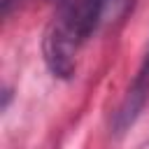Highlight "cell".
Returning <instances> with one entry per match:
<instances>
[{
    "mask_svg": "<svg viewBox=\"0 0 149 149\" xmlns=\"http://www.w3.org/2000/svg\"><path fill=\"white\" fill-rule=\"evenodd\" d=\"M107 21V0H68L49 23L42 54L54 77L68 79L77 70V54L84 42Z\"/></svg>",
    "mask_w": 149,
    "mask_h": 149,
    "instance_id": "1",
    "label": "cell"
},
{
    "mask_svg": "<svg viewBox=\"0 0 149 149\" xmlns=\"http://www.w3.org/2000/svg\"><path fill=\"white\" fill-rule=\"evenodd\" d=\"M147 100H149V47H147V54L142 58V65H140V70H137V74H135V79H133L126 98L121 100L119 109L114 112L112 128H114L116 135H123L137 121V116L142 114Z\"/></svg>",
    "mask_w": 149,
    "mask_h": 149,
    "instance_id": "2",
    "label": "cell"
},
{
    "mask_svg": "<svg viewBox=\"0 0 149 149\" xmlns=\"http://www.w3.org/2000/svg\"><path fill=\"white\" fill-rule=\"evenodd\" d=\"M137 149H149V137H147V140H144V142H142V144H140Z\"/></svg>",
    "mask_w": 149,
    "mask_h": 149,
    "instance_id": "3",
    "label": "cell"
}]
</instances>
